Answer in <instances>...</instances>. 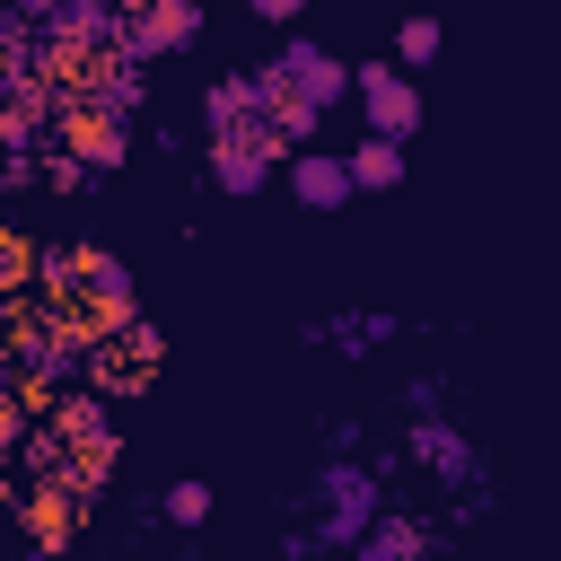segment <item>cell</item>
<instances>
[{
	"label": "cell",
	"mask_w": 561,
	"mask_h": 561,
	"mask_svg": "<svg viewBox=\"0 0 561 561\" xmlns=\"http://www.w3.org/2000/svg\"><path fill=\"white\" fill-rule=\"evenodd\" d=\"M289 193L307 210H333V202H351V175H342V158H298L289 167Z\"/></svg>",
	"instance_id": "ba28073f"
},
{
	"label": "cell",
	"mask_w": 561,
	"mask_h": 561,
	"mask_svg": "<svg viewBox=\"0 0 561 561\" xmlns=\"http://www.w3.org/2000/svg\"><path fill=\"white\" fill-rule=\"evenodd\" d=\"M324 491H333V526H342V535L377 517V500H368V473H324Z\"/></svg>",
	"instance_id": "30bf717a"
},
{
	"label": "cell",
	"mask_w": 561,
	"mask_h": 561,
	"mask_svg": "<svg viewBox=\"0 0 561 561\" xmlns=\"http://www.w3.org/2000/svg\"><path fill=\"white\" fill-rule=\"evenodd\" d=\"M359 105H368L377 140H403V131L421 123V96H412V79H403V70H359Z\"/></svg>",
	"instance_id": "8992f818"
},
{
	"label": "cell",
	"mask_w": 561,
	"mask_h": 561,
	"mask_svg": "<svg viewBox=\"0 0 561 561\" xmlns=\"http://www.w3.org/2000/svg\"><path fill=\"white\" fill-rule=\"evenodd\" d=\"M368 561H421V526H412V517H386V526L368 535Z\"/></svg>",
	"instance_id": "7c38bea8"
},
{
	"label": "cell",
	"mask_w": 561,
	"mask_h": 561,
	"mask_svg": "<svg viewBox=\"0 0 561 561\" xmlns=\"http://www.w3.org/2000/svg\"><path fill=\"white\" fill-rule=\"evenodd\" d=\"M158 359H167L158 324H123V333H114V342H96L79 368H88L105 394H131V386H149V377H158Z\"/></svg>",
	"instance_id": "6da1fadb"
},
{
	"label": "cell",
	"mask_w": 561,
	"mask_h": 561,
	"mask_svg": "<svg viewBox=\"0 0 561 561\" xmlns=\"http://www.w3.org/2000/svg\"><path fill=\"white\" fill-rule=\"evenodd\" d=\"M35 263H44V254H35L18 228H0V298H18V289L35 280Z\"/></svg>",
	"instance_id": "8fae6325"
},
{
	"label": "cell",
	"mask_w": 561,
	"mask_h": 561,
	"mask_svg": "<svg viewBox=\"0 0 561 561\" xmlns=\"http://www.w3.org/2000/svg\"><path fill=\"white\" fill-rule=\"evenodd\" d=\"M394 53H403V61H412V70H421V61H430V53H438V26H430V18H412V26H403V35H394Z\"/></svg>",
	"instance_id": "9a60e30c"
},
{
	"label": "cell",
	"mask_w": 561,
	"mask_h": 561,
	"mask_svg": "<svg viewBox=\"0 0 561 561\" xmlns=\"http://www.w3.org/2000/svg\"><path fill=\"white\" fill-rule=\"evenodd\" d=\"M272 140L263 131H237V140H210V175H219V193H254L263 175H272Z\"/></svg>",
	"instance_id": "52a82bcc"
},
{
	"label": "cell",
	"mask_w": 561,
	"mask_h": 561,
	"mask_svg": "<svg viewBox=\"0 0 561 561\" xmlns=\"http://www.w3.org/2000/svg\"><path fill=\"white\" fill-rule=\"evenodd\" d=\"M263 79H272V88H280L289 105H307V114H324V105H333V96L351 88V70H333V61L316 53V44H298V53H280V61L263 70Z\"/></svg>",
	"instance_id": "277c9868"
},
{
	"label": "cell",
	"mask_w": 561,
	"mask_h": 561,
	"mask_svg": "<svg viewBox=\"0 0 561 561\" xmlns=\"http://www.w3.org/2000/svg\"><path fill=\"white\" fill-rule=\"evenodd\" d=\"M18 517H26V543H35V552H61V543L79 535V491H70L61 473H44V482L18 500Z\"/></svg>",
	"instance_id": "5b68a950"
},
{
	"label": "cell",
	"mask_w": 561,
	"mask_h": 561,
	"mask_svg": "<svg viewBox=\"0 0 561 561\" xmlns=\"http://www.w3.org/2000/svg\"><path fill=\"white\" fill-rule=\"evenodd\" d=\"M342 175H351V184H368V193H386V184L403 175V149H394V140H359V149L342 158Z\"/></svg>",
	"instance_id": "9c48e42d"
},
{
	"label": "cell",
	"mask_w": 561,
	"mask_h": 561,
	"mask_svg": "<svg viewBox=\"0 0 561 561\" xmlns=\"http://www.w3.org/2000/svg\"><path fill=\"white\" fill-rule=\"evenodd\" d=\"M202 35V9H184V0H158V9H131V18H114V53L131 61H149V53H175V44H193Z\"/></svg>",
	"instance_id": "3957f363"
},
{
	"label": "cell",
	"mask_w": 561,
	"mask_h": 561,
	"mask_svg": "<svg viewBox=\"0 0 561 561\" xmlns=\"http://www.w3.org/2000/svg\"><path fill=\"white\" fill-rule=\"evenodd\" d=\"M61 149H70V167H123V105H105V96L61 105Z\"/></svg>",
	"instance_id": "7a4b0ae2"
},
{
	"label": "cell",
	"mask_w": 561,
	"mask_h": 561,
	"mask_svg": "<svg viewBox=\"0 0 561 561\" xmlns=\"http://www.w3.org/2000/svg\"><path fill=\"white\" fill-rule=\"evenodd\" d=\"M412 456H430L438 473H465V447H456L447 430H412Z\"/></svg>",
	"instance_id": "4fadbf2b"
},
{
	"label": "cell",
	"mask_w": 561,
	"mask_h": 561,
	"mask_svg": "<svg viewBox=\"0 0 561 561\" xmlns=\"http://www.w3.org/2000/svg\"><path fill=\"white\" fill-rule=\"evenodd\" d=\"M0 500H9V482H0Z\"/></svg>",
	"instance_id": "2e32d148"
},
{
	"label": "cell",
	"mask_w": 561,
	"mask_h": 561,
	"mask_svg": "<svg viewBox=\"0 0 561 561\" xmlns=\"http://www.w3.org/2000/svg\"><path fill=\"white\" fill-rule=\"evenodd\" d=\"M167 517H175V526H202V517H210V491H202V482H175V491H167Z\"/></svg>",
	"instance_id": "5bb4252c"
}]
</instances>
